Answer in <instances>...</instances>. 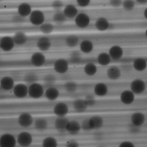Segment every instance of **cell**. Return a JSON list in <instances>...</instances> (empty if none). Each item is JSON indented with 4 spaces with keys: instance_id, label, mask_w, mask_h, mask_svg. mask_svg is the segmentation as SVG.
<instances>
[{
    "instance_id": "1",
    "label": "cell",
    "mask_w": 147,
    "mask_h": 147,
    "mask_svg": "<svg viewBox=\"0 0 147 147\" xmlns=\"http://www.w3.org/2000/svg\"><path fill=\"white\" fill-rule=\"evenodd\" d=\"M45 92L44 86L38 82L31 84L28 86V96L32 99L41 98L44 96Z\"/></svg>"
},
{
    "instance_id": "2",
    "label": "cell",
    "mask_w": 147,
    "mask_h": 147,
    "mask_svg": "<svg viewBox=\"0 0 147 147\" xmlns=\"http://www.w3.org/2000/svg\"><path fill=\"white\" fill-rule=\"evenodd\" d=\"M28 18L30 23L35 26L39 27L45 22V15L40 9L33 10Z\"/></svg>"
},
{
    "instance_id": "3",
    "label": "cell",
    "mask_w": 147,
    "mask_h": 147,
    "mask_svg": "<svg viewBox=\"0 0 147 147\" xmlns=\"http://www.w3.org/2000/svg\"><path fill=\"white\" fill-rule=\"evenodd\" d=\"M75 26L80 29H85L90 26L91 18L86 13H79L74 19Z\"/></svg>"
},
{
    "instance_id": "4",
    "label": "cell",
    "mask_w": 147,
    "mask_h": 147,
    "mask_svg": "<svg viewBox=\"0 0 147 147\" xmlns=\"http://www.w3.org/2000/svg\"><path fill=\"white\" fill-rule=\"evenodd\" d=\"M146 82L141 79H136L132 80L130 84V90L135 95H141L146 89Z\"/></svg>"
},
{
    "instance_id": "5",
    "label": "cell",
    "mask_w": 147,
    "mask_h": 147,
    "mask_svg": "<svg viewBox=\"0 0 147 147\" xmlns=\"http://www.w3.org/2000/svg\"><path fill=\"white\" fill-rule=\"evenodd\" d=\"M47 58L42 52L38 51L34 53L31 55L30 63L34 67L39 68L44 66L46 63Z\"/></svg>"
},
{
    "instance_id": "6",
    "label": "cell",
    "mask_w": 147,
    "mask_h": 147,
    "mask_svg": "<svg viewBox=\"0 0 147 147\" xmlns=\"http://www.w3.org/2000/svg\"><path fill=\"white\" fill-rule=\"evenodd\" d=\"M53 67L54 70L58 74H64L69 71V62L65 59H58L53 63Z\"/></svg>"
},
{
    "instance_id": "7",
    "label": "cell",
    "mask_w": 147,
    "mask_h": 147,
    "mask_svg": "<svg viewBox=\"0 0 147 147\" xmlns=\"http://www.w3.org/2000/svg\"><path fill=\"white\" fill-rule=\"evenodd\" d=\"M34 120L32 116L28 112H23L19 115L17 119L18 125L23 128H28L33 125Z\"/></svg>"
},
{
    "instance_id": "8",
    "label": "cell",
    "mask_w": 147,
    "mask_h": 147,
    "mask_svg": "<svg viewBox=\"0 0 147 147\" xmlns=\"http://www.w3.org/2000/svg\"><path fill=\"white\" fill-rule=\"evenodd\" d=\"M17 143L21 147L30 146L33 142V138L32 134L27 131H23L18 134L16 138Z\"/></svg>"
},
{
    "instance_id": "9",
    "label": "cell",
    "mask_w": 147,
    "mask_h": 147,
    "mask_svg": "<svg viewBox=\"0 0 147 147\" xmlns=\"http://www.w3.org/2000/svg\"><path fill=\"white\" fill-rule=\"evenodd\" d=\"M16 45L12 36H4L0 39V49L6 52L11 51Z\"/></svg>"
},
{
    "instance_id": "10",
    "label": "cell",
    "mask_w": 147,
    "mask_h": 147,
    "mask_svg": "<svg viewBox=\"0 0 147 147\" xmlns=\"http://www.w3.org/2000/svg\"><path fill=\"white\" fill-rule=\"evenodd\" d=\"M12 91L15 97L23 99L28 96V86L26 84H17L15 85Z\"/></svg>"
},
{
    "instance_id": "11",
    "label": "cell",
    "mask_w": 147,
    "mask_h": 147,
    "mask_svg": "<svg viewBox=\"0 0 147 147\" xmlns=\"http://www.w3.org/2000/svg\"><path fill=\"white\" fill-rule=\"evenodd\" d=\"M36 47L40 51L44 52L49 51L52 45L51 40L47 36H43L37 39Z\"/></svg>"
},
{
    "instance_id": "12",
    "label": "cell",
    "mask_w": 147,
    "mask_h": 147,
    "mask_svg": "<svg viewBox=\"0 0 147 147\" xmlns=\"http://www.w3.org/2000/svg\"><path fill=\"white\" fill-rule=\"evenodd\" d=\"M17 143L16 138L10 133H4L0 136V147H14Z\"/></svg>"
},
{
    "instance_id": "13",
    "label": "cell",
    "mask_w": 147,
    "mask_h": 147,
    "mask_svg": "<svg viewBox=\"0 0 147 147\" xmlns=\"http://www.w3.org/2000/svg\"><path fill=\"white\" fill-rule=\"evenodd\" d=\"M53 111L57 117H64L69 114V109L66 103L59 102L54 105Z\"/></svg>"
},
{
    "instance_id": "14",
    "label": "cell",
    "mask_w": 147,
    "mask_h": 147,
    "mask_svg": "<svg viewBox=\"0 0 147 147\" xmlns=\"http://www.w3.org/2000/svg\"><path fill=\"white\" fill-rule=\"evenodd\" d=\"M111 23L109 20L104 16L97 18L94 23L95 28L100 32H106L109 29Z\"/></svg>"
},
{
    "instance_id": "15",
    "label": "cell",
    "mask_w": 147,
    "mask_h": 147,
    "mask_svg": "<svg viewBox=\"0 0 147 147\" xmlns=\"http://www.w3.org/2000/svg\"><path fill=\"white\" fill-rule=\"evenodd\" d=\"M108 53L112 60L117 61L121 59L123 57L124 51L121 46L115 45L110 47Z\"/></svg>"
},
{
    "instance_id": "16",
    "label": "cell",
    "mask_w": 147,
    "mask_h": 147,
    "mask_svg": "<svg viewBox=\"0 0 147 147\" xmlns=\"http://www.w3.org/2000/svg\"><path fill=\"white\" fill-rule=\"evenodd\" d=\"M15 85L14 80L10 76H4L0 79V88L4 91L12 90Z\"/></svg>"
},
{
    "instance_id": "17",
    "label": "cell",
    "mask_w": 147,
    "mask_h": 147,
    "mask_svg": "<svg viewBox=\"0 0 147 147\" xmlns=\"http://www.w3.org/2000/svg\"><path fill=\"white\" fill-rule=\"evenodd\" d=\"M120 99L123 104L130 105L133 104L135 100V95L130 90H126L121 93Z\"/></svg>"
},
{
    "instance_id": "18",
    "label": "cell",
    "mask_w": 147,
    "mask_h": 147,
    "mask_svg": "<svg viewBox=\"0 0 147 147\" xmlns=\"http://www.w3.org/2000/svg\"><path fill=\"white\" fill-rule=\"evenodd\" d=\"M121 70L117 66H109L106 71L107 78L112 81L118 80L121 78Z\"/></svg>"
},
{
    "instance_id": "19",
    "label": "cell",
    "mask_w": 147,
    "mask_h": 147,
    "mask_svg": "<svg viewBox=\"0 0 147 147\" xmlns=\"http://www.w3.org/2000/svg\"><path fill=\"white\" fill-rule=\"evenodd\" d=\"M146 121V116L142 112H134L130 117L131 124L138 127L143 126Z\"/></svg>"
},
{
    "instance_id": "20",
    "label": "cell",
    "mask_w": 147,
    "mask_h": 147,
    "mask_svg": "<svg viewBox=\"0 0 147 147\" xmlns=\"http://www.w3.org/2000/svg\"><path fill=\"white\" fill-rule=\"evenodd\" d=\"M81 129V124L76 120H69L66 128V132L71 135H76Z\"/></svg>"
},
{
    "instance_id": "21",
    "label": "cell",
    "mask_w": 147,
    "mask_h": 147,
    "mask_svg": "<svg viewBox=\"0 0 147 147\" xmlns=\"http://www.w3.org/2000/svg\"><path fill=\"white\" fill-rule=\"evenodd\" d=\"M88 122L92 130L100 129L104 125L102 117L98 115L92 116L88 119Z\"/></svg>"
},
{
    "instance_id": "22",
    "label": "cell",
    "mask_w": 147,
    "mask_h": 147,
    "mask_svg": "<svg viewBox=\"0 0 147 147\" xmlns=\"http://www.w3.org/2000/svg\"><path fill=\"white\" fill-rule=\"evenodd\" d=\"M32 5L28 2H22L19 4L17 8V14L26 18L28 17L32 11Z\"/></svg>"
},
{
    "instance_id": "23",
    "label": "cell",
    "mask_w": 147,
    "mask_h": 147,
    "mask_svg": "<svg viewBox=\"0 0 147 147\" xmlns=\"http://www.w3.org/2000/svg\"><path fill=\"white\" fill-rule=\"evenodd\" d=\"M79 47L81 52L84 54H89L94 50V45L91 40L86 39L80 41Z\"/></svg>"
},
{
    "instance_id": "24",
    "label": "cell",
    "mask_w": 147,
    "mask_h": 147,
    "mask_svg": "<svg viewBox=\"0 0 147 147\" xmlns=\"http://www.w3.org/2000/svg\"><path fill=\"white\" fill-rule=\"evenodd\" d=\"M59 96L60 92L59 90L56 87L51 86L45 90L44 96L48 101L54 102L59 98Z\"/></svg>"
},
{
    "instance_id": "25",
    "label": "cell",
    "mask_w": 147,
    "mask_h": 147,
    "mask_svg": "<svg viewBox=\"0 0 147 147\" xmlns=\"http://www.w3.org/2000/svg\"><path fill=\"white\" fill-rule=\"evenodd\" d=\"M63 12L67 19H74L79 13L77 7L72 4L65 5L64 7Z\"/></svg>"
},
{
    "instance_id": "26",
    "label": "cell",
    "mask_w": 147,
    "mask_h": 147,
    "mask_svg": "<svg viewBox=\"0 0 147 147\" xmlns=\"http://www.w3.org/2000/svg\"><path fill=\"white\" fill-rule=\"evenodd\" d=\"M16 45L23 46L25 45L28 41V37L26 33L23 31H18L14 34L13 36Z\"/></svg>"
},
{
    "instance_id": "27",
    "label": "cell",
    "mask_w": 147,
    "mask_h": 147,
    "mask_svg": "<svg viewBox=\"0 0 147 147\" xmlns=\"http://www.w3.org/2000/svg\"><path fill=\"white\" fill-rule=\"evenodd\" d=\"M93 92L97 96L103 97L106 96L108 94L109 87L105 83H97L94 86Z\"/></svg>"
},
{
    "instance_id": "28",
    "label": "cell",
    "mask_w": 147,
    "mask_h": 147,
    "mask_svg": "<svg viewBox=\"0 0 147 147\" xmlns=\"http://www.w3.org/2000/svg\"><path fill=\"white\" fill-rule=\"evenodd\" d=\"M69 120L64 117H57L54 122V127L56 130L59 133L66 132V128Z\"/></svg>"
},
{
    "instance_id": "29",
    "label": "cell",
    "mask_w": 147,
    "mask_h": 147,
    "mask_svg": "<svg viewBox=\"0 0 147 147\" xmlns=\"http://www.w3.org/2000/svg\"><path fill=\"white\" fill-rule=\"evenodd\" d=\"M134 69L138 72H142L147 68V61L143 58H137L135 59L133 62Z\"/></svg>"
},
{
    "instance_id": "30",
    "label": "cell",
    "mask_w": 147,
    "mask_h": 147,
    "mask_svg": "<svg viewBox=\"0 0 147 147\" xmlns=\"http://www.w3.org/2000/svg\"><path fill=\"white\" fill-rule=\"evenodd\" d=\"M72 107L74 111L77 113H84L89 108L85 99L78 98L74 101Z\"/></svg>"
},
{
    "instance_id": "31",
    "label": "cell",
    "mask_w": 147,
    "mask_h": 147,
    "mask_svg": "<svg viewBox=\"0 0 147 147\" xmlns=\"http://www.w3.org/2000/svg\"><path fill=\"white\" fill-rule=\"evenodd\" d=\"M112 60L109 53L105 52L100 53L96 57L97 63L101 66H109Z\"/></svg>"
},
{
    "instance_id": "32",
    "label": "cell",
    "mask_w": 147,
    "mask_h": 147,
    "mask_svg": "<svg viewBox=\"0 0 147 147\" xmlns=\"http://www.w3.org/2000/svg\"><path fill=\"white\" fill-rule=\"evenodd\" d=\"M33 125L35 130L39 132H43L48 128V123L45 118L39 117L34 120Z\"/></svg>"
},
{
    "instance_id": "33",
    "label": "cell",
    "mask_w": 147,
    "mask_h": 147,
    "mask_svg": "<svg viewBox=\"0 0 147 147\" xmlns=\"http://www.w3.org/2000/svg\"><path fill=\"white\" fill-rule=\"evenodd\" d=\"M80 41L78 35L71 34L67 35L65 39V43L66 46L69 48H74L79 45Z\"/></svg>"
},
{
    "instance_id": "34",
    "label": "cell",
    "mask_w": 147,
    "mask_h": 147,
    "mask_svg": "<svg viewBox=\"0 0 147 147\" xmlns=\"http://www.w3.org/2000/svg\"><path fill=\"white\" fill-rule=\"evenodd\" d=\"M84 72L86 76L92 77L95 76L98 72V67L96 64L92 62H88L85 64Z\"/></svg>"
},
{
    "instance_id": "35",
    "label": "cell",
    "mask_w": 147,
    "mask_h": 147,
    "mask_svg": "<svg viewBox=\"0 0 147 147\" xmlns=\"http://www.w3.org/2000/svg\"><path fill=\"white\" fill-rule=\"evenodd\" d=\"M39 30L44 35H48L53 33L55 29L54 25L51 23L45 22L39 27Z\"/></svg>"
},
{
    "instance_id": "36",
    "label": "cell",
    "mask_w": 147,
    "mask_h": 147,
    "mask_svg": "<svg viewBox=\"0 0 147 147\" xmlns=\"http://www.w3.org/2000/svg\"><path fill=\"white\" fill-rule=\"evenodd\" d=\"M58 145L57 140L55 137L48 136L43 140L42 146L43 147H57Z\"/></svg>"
},
{
    "instance_id": "37",
    "label": "cell",
    "mask_w": 147,
    "mask_h": 147,
    "mask_svg": "<svg viewBox=\"0 0 147 147\" xmlns=\"http://www.w3.org/2000/svg\"><path fill=\"white\" fill-rule=\"evenodd\" d=\"M78 85L76 82L68 81L64 85L65 90L69 93H74L78 91Z\"/></svg>"
},
{
    "instance_id": "38",
    "label": "cell",
    "mask_w": 147,
    "mask_h": 147,
    "mask_svg": "<svg viewBox=\"0 0 147 147\" xmlns=\"http://www.w3.org/2000/svg\"><path fill=\"white\" fill-rule=\"evenodd\" d=\"M52 19L54 22L58 24L64 23L67 20L63 11L61 10L56 11L53 16Z\"/></svg>"
},
{
    "instance_id": "39",
    "label": "cell",
    "mask_w": 147,
    "mask_h": 147,
    "mask_svg": "<svg viewBox=\"0 0 147 147\" xmlns=\"http://www.w3.org/2000/svg\"><path fill=\"white\" fill-rule=\"evenodd\" d=\"M136 2L135 0H123L121 7L125 11H133L136 7Z\"/></svg>"
},
{
    "instance_id": "40",
    "label": "cell",
    "mask_w": 147,
    "mask_h": 147,
    "mask_svg": "<svg viewBox=\"0 0 147 147\" xmlns=\"http://www.w3.org/2000/svg\"><path fill=\"white\" fill-rule=\"evenodd\" d=\"M23 80L26 83L30 85L38 82V77L37 74L33 72H29L24 76Z\"/></svg>"
},
{
    "instance_id": "41",
    "label": "cell",
    "mask_w": 147,
    "mask_h": 147,
    "mask_svg": "<svg viewBox=\"0 0 147 147\" xmlns=\"http://www.w3.org/2000/svg\"><path fill=\"white\" fill-rule=\"evenodd\" d=\"M43 80L46 84H52L56 82L57 80V78L53 74H47L44 77Z\"/></svg>"
},
{
    "instance_id": "42",
    "label": "cell",
    "mask_w": 147,
    "mask_h": 147,
    "mask_svg": "<svg viewBox=\"0 0 147 147\" xmlns=\"http://www.w3.org/2000/svg\"><path fill=\"white\" fill-rule=\"evenodd\" d=\"M81 58L78 52H74L71 54L70 61L73 64H78L81 61Z\"/></svg>"
},
{
    "instance_id": "43",
    "label": "cell",
    "mask_w": 147,
    "mask_h": 147,
    "mask_svg": "<svg viewBox=\"0 0 147 147\" xmlns=\"http://www.w3.org/2000/svg\"><path fill=\"white\" fill-rule=\"evenodd\" d=\"M51 7L56 11L60 10L64 7V3L61 0H55L52 2Z\"/></svg>"
},
{
    "instance_id": "44",
    "label": "cell",
    "mask_w": 147,
    "mask_h": 147,
    "mask_svg": "<svg viewBox=\"0 0 147 147\" xmlns=\"http://www.w3.org/2000/svg\"><path fill=\"white\" fill-rule=\"evenodd\" d=\"M25 18L19 15L18 14L14 15L11 17V20L12 22L15 24H20L25 21Z\"/></svg>"
},
{
    "instance_id": "45",
    "label": "cell",
    "mask_w": 147,
    "mask_h": 147,
    "mask_svg": "<svg viewBox=\"0 0 147 147\" xmlns=\"http://www.w3.org/2000/svg\"><path fill=\"white\" fill-rule=\"evenodd\" d=\"M76 3L79 7L82 8L88 7L91 2V0H76Z\"/></svg>"
},
{
    "instance_id": "46",
    "label": "cell",
    "mask_w": 147,
    "mask_h": 147,
    "mask_svg": "<svg viewBox=\"0 0 147 147\" xmlns=\"http://www.w3.org/2000/svg\"><path fill=\"white\" fill-rule=\"evenodd\" d=\"M81 124V129L86 132L91 131L90 127V125H89V122H88V119H85L83 121L80 123Z\"/></svg>"
},
{
    "instance_id": "47",
    "label": "cell",
    "mask_w": 147,
    "mask_h": 147,
    "mask_svg": "<svg viewBox=\"0 0 147 147\" xmlns=\"http://www.w3.org/2000/svg\"><path fill=\"white\" fill-rule=\"evenodd\" d=\"M123 0H109V4L111 7L118 8L122 6Z\"/></svg>"
},
{
    "instance_id": "48",
    "label": "cell",
    "mask_w": 147,
    "mask_h": 147,
    "mask_svg": "<svg viewBox=\"0 0 147 147\" xmlns=\"http://www.w3.org/2000/svg\"><path fill=\"white\" fill-rule=\"evenodd\" d=\"M84 99L89 107L93 106L96 103L95 99L92 97H87Z\"/></svg>"
},
{
    "instance_id": "49",
    "label": "cell",
    "mask_w": 147,
    "mask_h": 147,
    "mask_svg": "<svg viewBox=\"0 0 147 147\" xmlns=\"http://www.w3.org/2000/svg\"><path fill=\"white\" fill-rule=\"evenodd\" d=\"M119 147H134L135 144L131 141H126L121 142L119 144Z\"/></svg>"
},
{
    "instance_id": "50",
    "label": "cell",
    "mask_w": 147,
    "mask_h": 147,
    "mask_svg": "<svg viewBox=\"0 0 147 147\" xmlns=\"http://www.w3.org/2000/svg\"><path fill=\"white\" fill-rule=\"evenodd\" d=\"M66 146L71 147H78L79 144L77 141L74 140H70L68 141L66 143Z\"/></svg>"
},
{
    "instance_id": "51",
    "label": "cell",
    "mask_w": 147,
    "mask_h": 147,
    "mask_svg": "<svg viewBox=\"0 0 147 147\" xmlns=\"http://www.w3.org/2000/svg\"><path fill=\"white\" fill-rule=\"evenodd\" d=\"M140 131V127H136L131 124V127L129 128V131L133 133H137Z\"/></svg>"
},
{
    "instance_id": "52",
    "label": "cell",
    "mask_w": 147,
    "mask_h": 147,
    "mask_svg": "<svg viewBox=\"0 0 147 147\" xmlns=\"http://www.w3.org/2000/svg\"><path fill=\"white\" fill-rule=\"evenodd\" d=\"M136 3L140 5H146L147 4V0H135Z\"/></svg>"
},
{
    "instance_id": "53",
    "label": "cell",
    "mask_w": 147,
    "mask_h": 147,
    "mask_svg": "<svg viewBox=\"0 0 147 147\" xmlns=\"http://www.w3.org/2000/svg\"><path fill=\"white\" fill-rule=\"evenodd\" d=\"M143 15L145 19L147 20V7L143 11Z\"/></svg>"
},
{
    "instance_id": "54",
    "label": "cell",
    "mask_w": 147,
    "mask_h": 147,
    "mask_svg": "<svg viewBox=\"0 0 147 147\" xmlns=\"http://www.w3.org/2000/svg\"><path fill=\"white\" fill-rule=\"evenodd\" d=\"M145 36H146V38L147 39V28L146 29V30H145Z\"/></svg>"
},
{
    "instance_id": "55",
    "label": "cell",
    "mask_w": 147,
    "mask_h": 147,
    "mask_svg": "<svg viewBox=\"0 0 147 147\" xmlns=\"http://www.w3.org/2000/svg\"><path fill=\"white\" fill-rule=\"evenodd\" d=\"M3 0H0V2L2 1H3Z\"/></svg>"
},
{
    "instance_id": "56",
    "label": "cell",
    "mask_w": 147,
    "mask_h": 147,
    "mask_svg": "<svg viewBox=\"0 0 147 147\" xmlns=\"http://www.w3.org/2000/svg\"><path fill=\"white\" fill-rule=\"evenodd\" d=\"M0 63H1V59H0Z\"/></svg>"
}]
</instances>
